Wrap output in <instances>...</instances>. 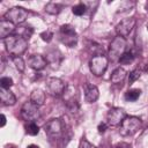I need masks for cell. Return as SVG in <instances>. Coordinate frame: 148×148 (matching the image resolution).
<instances>
[{
  "label": "cell",
  "instance_id": "83f0119b",
  "mask_svg": "<svg viewBox=\"0 0 148 148\" xmlns=\"http://www.w3.org/2000/svg\"><path fill=\"white\" fill-rule=\"evenodd\" d=\"M106 128H108V125H106L105 123H101V124L98 125V128H97V130H98L99 133H104V132L106 131Z\"/></svg>",
  "mask_w": 148,
  "mask_h": 148
},
{
  "label": "cell",
  "instance_id": "1f68e13d",
  "mask_svg": "<svg viewBox=\"0 0 148 148\" xmlns=\"http://www.w3.org/2000/svg\"><path fill=\"white\" fill-rule=\"evenodd\" d=\"M146 10H147V12H148V2H147V3H146Z\"/></svg>",
  "mask_w": 148,
  "mask_h": 148
},
{
  "label": "cell",
  "instance_id": "3957f363",
  "mask_svg": "<svg viewBox=\"0 0 148 148\" xmlns=\"http://www.w3.org/2000/svg\"><path fill=\"white\" fill-rule=\"evenodd\" d=\"M59 38L61 43L68 47H74L77 43V34L75 29L69 24H64L60 27Z\"/></svg>",
  "mask_w": 148,
  "mask_h": 148
},
{
  "label": "cell",
  "instance_id": "7a4b0ae2",
  "mask_svg": "<svg viewBox=\"0 0 148 148\" xmlns=\"http://www.w3.org/2000/svg\"><path fill=\"white\" fill-rule=\"evenodd\" d=\"M141 127V119L134 116L131 117H126L123 123L120 124V134L123 136H128V135H133L135 134L139 128Z\"/></svg>",
  "mask_w": 148,
  "mask_h": 148
},
{
  "label": "cell",
  "instance_id": "9a60e30c",
  "mask_svg": "<svg viewBox=\"0 0 148 148\" xmlns=\"http://www.w3.org/2000/svg\"><path fill=\"white\" fill-rule=\"evenodd\" d=\"M15 30V24L2 18L0 21V38L6 39L8 36H10V34Z\"/></svg>",
  "mask_w": 148,
  "mask_h": 148
},
{
  "label": "cell",
  "instance_id": "52a82bcc",
  "mask_svg": "<svg viewBox=\"0 0 148 148\" xmlns=\"http://www.w3.org/2000/svg\"><path fill=\"white\" fill-rule=\"evenodd\" d=\"M39 110H38V106L36 104H34L31 101L30 102H25L22 108H21V117L27 120L28 123L29 121H35L39 118Z\"/></svg>",
  "mask_w": 148,
  "mask_h": 148
},
{
  "label": "cell",
  "instance_id": "e0dca14e",
  "mask_svg": "<svg viewBox=\"0 0 148 148\" xmlns=\"http://www.w3.org/2000/svg\"><path fill=\"white\" fill-rule=\"evenodd\" d=\"M30 101L37 106H40L45 102V94L39 89H35L30 95Z\"/></svg>",
  "mask_w": 148,
  "mask_h": 148
},
{
  "label": "cell",
  "instance_id": "30bf717a",
  "mask_svg": "<svg viewBox=\"0 0 148 148\" xmlns=\"http://www.w3.org/2000/svg\"><path fill=\"white\" fill-rule=\"evenodd\" d=\"M126 118V113L123 109L120 108H112L109 110L108 114H106V119L109 125L111 126H117L120 125L123 123V120Z\"/></svg>",
  "mask_w": 148,
  "mask_h": 148
},
{
  "label": "cell",
  "instance_id": "f546056e",
  "mask_svg": "<svg viewBox=\"0 0 148 148\" xmlns=\"http://www.w3.org/2000/svg\"><path fill=\"white\" fill-rule=\"evenodd\" d=\"M6 125V116L1 114V127H3Z\"/></svg>",
  "mask_w": 148,
  "mask_h": 148
},
{
  "label": "cell",
  "instance_id": "4fadbf2b",
  "mask_svg": "<svg viewBox=\"0 0 148 148\" xmlns=\"http://www.w3.org/2000/svg\"><path fill=\"white\" fill-rule=\"evenodd\" d=\"M98 88L94 84H89L87 83L84 86V99L87 103H94L97 101L98 98Z\"/></svg>",
  "mask_w": 148,
  "mask_h": 148
},
{
  "label": "cell",
  "instance_id": "9c48e42d",
  "mask_svg": "<svg viewBox=\"0 0 148 148\" xmlns=\"http://www.w3.org/2000/svg\"><path fill=\"white\" fill-rule=\"evenodd\" d=\"M44 130H45V132L47 133L49 136H51V138H59L62 134V132H64V125H62V121L60 119L56 118V119L49 120L44 125Z\"/></svg>",
  "mask_w": 148,
  "mask_h": 148
},
{
  "label": "cell",
  "instance_id": "d6a6232c",
  "mask_svg": "<svg viewBox=\"0 0 148 148\" xmlns=\"http://www.w3.org/2000/svg\"><path fill=\"white\" fill-rule=\"evenodd\" d=\"M147 29H148V25H147Z\"/></svg>",
  "mask_w": 148,
  "mask_h": 148
},
{
  "label": "cell",
  "instance_id": "ac0fdd59",
  "mask_svg": "<svg viewBox=\"0 0 148 148\" xmlns=\"http://www.w3.org/2000/svg\"><path fill=\"white\" fill-rule=\"evenodd\" d=\"M61 8H62V5H60V3L49 2V3L45 6V12H46V13H49V14L56 15V14H59V13H60Z\"/></svg>",
  "mask_w": 148,
  "mask_h": 148
},
{
  "label": "cell",
  "instance_id": "d6986e66",
  "mask_svg": "<svg viewBox=\"0 0 148 148\" xmlns=\"http://www.w3.org/2000/svg\"><path fill=\"white\" fill-rule=\"evenodd\" d=\"M24 128H25V133L29 135H37L39 133V126L35 121H29L24 126Z\"/></svg>",
  "mask_w": 148,
  "mask_h": 148
},
{
  "label": "cell",
  "instance_id": "7402d4cb",
  "mask_svg": "<svg viewBox=\"0 0 148 148\" xmlns=\"http://www.w3.org/2000/svg\"><path fill=\"white\" fill-rule=\"evenodd\" d=\"M86 9H87V6L84 3H77L75 5L73 8H72V12L74 15H77V16H81L86 13Z\"/></svg>",
  "mask_w": 148,
  "mask_h": 148
},
{
  "label": "cell",
  "instance_id": "ba28073f",
  "mask_svg": "<svg viewBox=\"0 0 148 148\" xmlns=\"http://www.w3.org/2000/svg\"><path fill=\"white\" fill-rule=\"evenodd\" d=\"M66 83L59 79V77H50L46 82V88L47 91L52 95V96H60L64 94L65 89H66Z\"/></svg>",
  "mask_w": 148,
  "mask_h": 148
},
{
  "label": "cell",
  "instance_id": "4dcf8cb0",
  "mask_svg": "<svg viewBox=\"0 0 148 148\" xmlns=\"http://www.w3.org/2000/svg\"><path fill=\"white\" fill-rule=\"evenodd\" d=\"M27 148H39V147H38L37 145H29Z\"/></svg>",
  "mask_w": 148,
  "mask_h": 148
},
{
  "label": "cell",
  "instance_id": "2e32d148",
  "mask_svg": "<svg viewBox=\"0 0 148 148\" xmlns=\"http://www.w3.org/2000/svg\"><path fill=\"white\" fill-rule=\"evenodd\" d=\"M125 76H126V71L124 68H121V67H118V68H116L112 72L111 76H110V80H111L112 83L118 84V83H120V82L124 81Z\"/></svg>",
  "mask_w": 148,
  "mask_h": 148
},
{
  "label": "cell",
  "instance_id": "d4e9b609",
  "mask_svg": "<svg viewBox=\"0 0 148 148\" xmlns=\"http://www.w3.org/2000/svg\"><path fill=\"white\" fill-rule=\"evenodd\" d=\"M0 86L3 89H9L13 86V80L8 76H3V77L0 79Z\"/></svg>",
  "mask_w": 148,
  "mask_h": 148
},
{
  "label": "cell",
  "instance_id": "cb8c5ba5",
  "mask_svg": "<svg viewBox=\"0 0 148 148\" xmlns=\"http://www.w3.org/2000/svg\"><path fill=\"white\" fill-rule=\"evenodd\" d=\"M140 75H141V71H140L139 68L133 69V71L130 73V76H128V83L132 84L134 81H136V80L140 77Z\"/></svg>",
  "mask_w": 148,
  "mask_h": 148
},
{
  "label": "cell",
  "instance_id": "7c38bea8",
  "mask_svg": "<svg viewBox=\"0 0 148 148\" xmlns=\"http://www.w3.org/2000/svg\"><path fill=\"white\" fill-rule=\"evenodd\" d=\"M47 64V60L42 56V54H32L28 59V65L35 71H40L43 69Z\"/></svg>",
  "mask_w": 148,
  "mask_h": 148
},
{
  "label": "cell",
  "instance_id": "44dd1931",
  "mask_svg": "<svg viewBox=\"0 0 148 148\" xmlns=\"http://www.w3.org/2000/svg\"><path fill=\"white\" fill-rule=\"evenodd\" d=\"M133 60H134V56H133V53H132V52H125V53L120 57L119 62L123 64V65H128V64H131Z\"/></svg>",
  "mask_w": 148,
  "mask_h": 148
},
{
  "label": "cell",
  "instance_id": "5b68a950",
  "mask_svg": "<svg viewBox=\"0 0 148 148\" xmlns=\"http://www.w3.org/2000/svg\"><path fill=\"white\" fill-rule=\"evenodd\" d=\"M108 58L103 54H97L95 57H92L89 61V68L90 72L96 75V76H101L104 74L106 67H108Z\"/></svg>",
  "mask_w": 148,
  "mask_h": 148
},
{
  "label": "cell",
  "instance_id": "603a6c76",
  "mask_svg": "<svg viewBox=\"0 0 148 148\" xmlns=\"http://www.w3.org/2000/svg\"><path fill=\"white\" fill-rule=\"evenodd\" d=\"M13 62L15 64L16 68L20 71V72H23L24 68H25V65H24V61L21 57H13Z\"/></svg>",
  "mask_w": 148,
  "mask_h": 148
},
{
  "label": "cell",
  "instance_id": "277c9868",
  "mask_svg": "<svg viewBox=\"0 0 148 148\" xmlns=\"http://www.w3.org/2000/svg\"><path fill=\"white\" fill-rule=\"evenodd\" d=\"M125 49H126V40H125V38L120 37V36L114 37L113 40L110 44V47H109L110 59L112 61L119 60L120 57L125 53Z\"/></svg>",
  "mask_w": 148,
  "mask_h": 148
},
{
  "label": "cell",
  "instance_id": "5bb4252c",
  "mask_svg": "<svg viewBox=\"0 0 148 148\" xmlns=\"http://www.w3.org/2000/svg\"><path fill=\"white\" fill-rule=\"evenodd\" d=\"M0 101L2 105L9 106V105H14L16 103V97L15 95L9 90V89H0Z\"/></svg>",
  "mask_w": 148,
  "mask_h": 148
},
{
  "label": "cell",
  "instance_id": "484cf974",
  "mask_svg": "<svg viewBox=\"0 0 148 148\" xmlns=\"http://www.w3.org/2000/svg\"><path fill=\"white\" fill-rule=\"evenodd\" d=\"M40 37H42V39L43 40H45V42H51V39H52V37H53V34L50 31V30H46V31H44V32H42L40 34Z\"/></svg>",
  "mask_w": 148,
  "mask_h": 148
},
{
  "label": "cell",
  "instance_id": "6da1fadb",
  "mask_svg": "<svg viewBox=\"0 0 148 148\" xmlns=\"http://www.w3.org/2000/svg\"><path fill=\"white\" fill-rule=\"evenodd\" d=\"M6 50L13 57H20L28 47V42L21 35H10L3 39Z\"/></svg>",
  "mask_w": 148,
  "mask_h": 148
},
{
  "label": "cell",
  "instance_id": "f1b7e54d",
  "mask_svg": "<svg viewBox=\"0 0 148 148\" xmlns=\"http://www.w3.org/2000/svg\"><path fill=\"white\" fill-rule=\"evenodd\" d=\"M113 148H131V147H130V145H127L125 142H120V143H117Z\"/></svg>",
  "mask_w": 148,
  "mask_h": 148
},
{
  "label": "cell",
  "instance_id": "8fae6325",
  "mask_svg": "<svg viewBox=\"0 0 148 148\" xmlns=\"http://www.w3.org/2000/svg\"><path fill=\"white\" fill-rule=\"evenodd\" d=\"M135 22H136V20H135L134 17H130V18L123 20V21L117 25V28H116V31H117L118 36L124 37V38L127 37V36L131 34V31L133 30V28H134V25H135Z\"/></svg>",
  "mask_w": 148,
  "mask_h": 148
},
{
  "label": "cell",
  "instance_id": "ffe728a7",
  "mask_svg": "<svg viewBox=\"0 0 148 148\" xmlns=\"http://www.w3.org/2000/svg\"><path fill=\"white\" fill-rule=\"evenodd\" d=\"M141 95V90L140 89H130L126 94H125V99L128 102H134L136 101Z\"/></svg>",
  "mask_w": 148,
  "mask_h": 148
},
{
  "label": "cell",
  "instance_id": "8992f818",
  "mask_svg": "<svg viewBox=\"0 0 148 148\" xmlns=\"http://www.w3.org/2000/svg\"><path fill=\"white\" fill-rule=\"evenodd\" d=\"M28 16V12L22 7H13L8 9L3 16L5 20L14 23V24H21L25 21Z\"/></svg>",
  "mask_w": 148,
  "mask_h": 148
},
{
  "label": "cell",
  "instance_id": "4316f807",
  "mask_svg": "<svg viewBox=\"0 0 148 148\" xmlns=\"http://www.w3.org/2000/svg\"><path fill=\"white\" fill-rule=\"evenodd\" d=\"M79 148H96V147H95V146H92L88 140L82 139V140L80 141V146H79Z\"/></svg>",
  "mask_w": 148,
  "mask_h": 148
}]
</instances>
